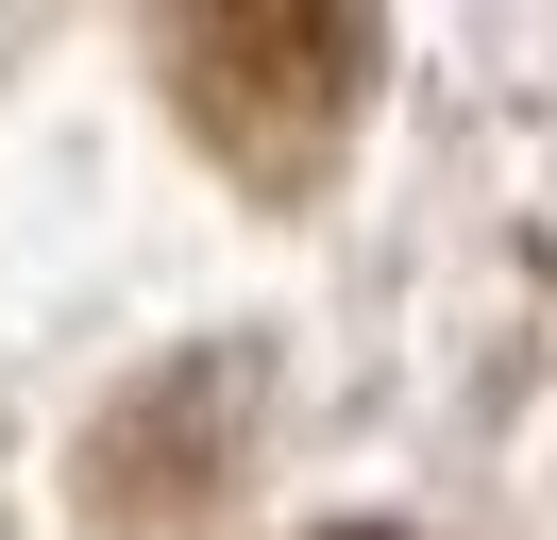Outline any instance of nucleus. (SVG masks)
I'll return each instance as SVG.
<instances>
[{
    "label": "nucleus",
    "instance_id": "obj_1",
    "mask_svg": "<svg viewBox=\"0 0 557 540\" xmlns=\"http://www.w3.org/2000/svg\"><path fill=\"white\" fill-rule=\"evenodd\" d=\"M170 68H186V119L237 186H321L355 85H372V17H186Z\"/></svg>",
    "mask_w": 557,
    "mask_h": 540
}]
</instances>
